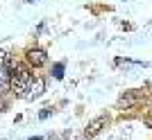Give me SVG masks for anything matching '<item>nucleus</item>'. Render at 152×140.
Masks as SVG:
<instances>
[{
    "label": "nucleus",
    "instance_id": "5",
    "mask_svg": "<svg viewBox=\"0 0 152 140\" xmlns=\"http://www.w3.org/2000/svg\"><path fill=\"white\" fill-rule=\"evenodd\" d=\"M139 102V95H136V90H129V93H125V95L118 100V106H132V104H136Z\"/></svg>",
    "mask_w": 152,
    "mask_h": 140
},
{
    "label": "nucleus",
    "instance_id": "7",
    "mask_svg": "<svg viewBox=\"0 0 152 140\" xmlns=\"http://www.w3.org/2000/svg\"><path fill=\"white\" fill-rule=\"evenodd\" d=\"M150 115H152V108H150Z\"/></svg>",
    "mask_w": 152,
    "mask_h": 140
},
{
    "label": "nucleus",
    "instance_id": "2",
    "mask_svg": "<svg viewBox=\"0 0 152 140\" xmlns=\"http://www.w3.org/2000/svg\"><path fill=\"white\" fill-rule=\"evenodd\" d=\"M104 124H107V118H104V115H100V118H95V120H91L89 124H86L84 134L89 136V138H93V136H98L102 129H104Z\"/></svg>",
    "mask_w": 152,
    "mask_h": 140
},
{
    "label": "nucleus",
    "instance_id": "4",
    "mask_svg": "<svg viewBox=\"0 0 152 140\" xmlns=\"http://www.w3.org/2000/svg\"><path fill=\"white\" fill-rule=\"evenodd\" d=\"M43 88H45L43 79H34V82H32V86H30V93H27V97H30V100H34V97H39V95H41V93H43Z\"/></svg>",
    "mask_w": 152,
    "mask_h": 140
},
{
    "label": "nucleus",
    "instance_id": "6",
    "mask_svg": "<svg viewBox=\"0 0 152 140\" xmlns=\"http://www.w3.org/2000/svg\"><path fill=\"white\" fill-rule=\"evenodd\" d=\"M55 77H57V79H61V77H64V64L55 66Z\"/></svg>",
    "mask_w": 152,
    "mask_h": 140
},
{
    "label": "nucleus",
    "instance_id": "3",
    "mask_svg": "<svg viewBox=\"0 0 152 140\" xmlns=\"http://www.w3.org/2000/svg\"><path fill=\"white\" fill-rule=\"evenodd\" d=\"M45 61H48V57H45L43 50H27V64L34 66V68H41V66H45Z\"/></svg>",
    "mask_w": 152,
    "mask_h": 140
},
{
    "label": "nucleus",
    "instance_id": "1",
    "mask_svg": "<svg viewBox=\"0 0 152 140\" xmlns=\"http://www.w3.org/2000/svg\"><path fill=\"white\" fill-rule=\"evenodd\" d=\"M9 86H12V93L16 97H25L30 93V86H32V75H30V68L25 64H16L9 75Z\"/></svg>",
    "mask_w": 152,
    "mask_h": 140
}]
</instances>
